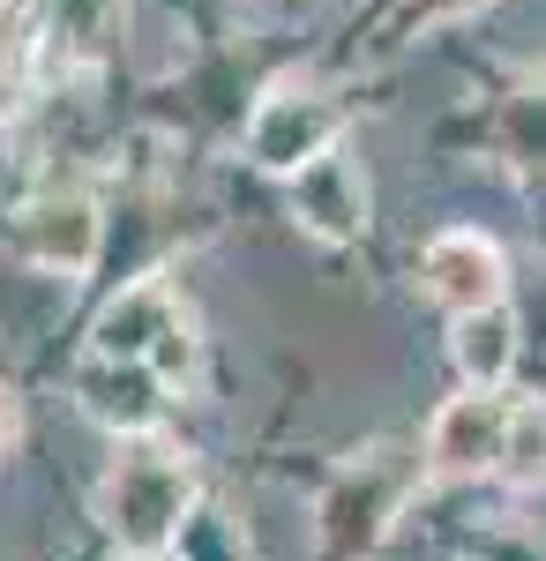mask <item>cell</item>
I'll use <instances>...</instances> for the list:
<instances>
[{
	"mask_svg": "<svg viewBox=\"0 0 546 561\" xmlns=\"http://www.w3.org/2000/svg\"><path fill=\"white\" fill-rule=\"evenodd\" d=\"M90 517L113 539V554L172 561L187 547L195 517H203L195 449L172 427L113 434V449H105V465H98V486H90Z\"/></svg>",
	"mask_w": 546,
	"mask_h": 561,
	"instance_id": "1",
	"label": "cell"
},
{
	"mask_svg": "<svg viewBox=\"0 0 546 561\" xmlns=\"http://www.w3.org/2000/svg\"><path fill=\"white\" fill-rule=\"evenodd\" d=\"M471 0H412V23H442V15H464Z\"/></svg>",
	"mask_w": 546,
	"mask_h": 561,
	"instance_id": "15",
	"label": "cell"
},
{
	"mask_svg": "<svg viewBox=\"0 0 546 561\" xmlns=\"http://www.w3.org/2000/svg\"><path fill=\"white\" fill-rule=\"evenodd\" d=\"M509 494H539L546 486V404L539 397H516V420H509V449L502 472H494Z\"/></svg>",
	"mask_w": 546,
	"mask_h": 561,
	"instance_id": "11",
	"label": "cell"
},
{
	"mask_svg": "<svg viewBox=\"0 0 546 561\" xmlns=\"http://www.w3.org/2000/svg\"><path fill=\"white\" fill-rule=\"evenodd\" d=\"M420 300L442 314H479V307L509 300V255L494 232L479 225H450L420 248Z\"/></svg>",
	"mask_w": 546,
	"mask_h": 561,
	"instance_id": "7",
	"label": "cell"
},
{
	"mask_svg": "<svg viewBox=\"0 0 546 561\" xmlns=\"http://www.w3.org/2000/svg\"><path fill=\"white\" fill-rule=\"evenodd\" d=\"M471 561H546V539L532 524H494L471 539Z\"/></svg>",
	"mask_w": 546,
	"mask_h": 561,
	"instance_id": "13",
	"label": "cell"
},
{
	"mask_svg": "<svg viewBox=\"0 0 546 561\" xmlns=\"http://www.w3.org/2000/svg\"><path fill=\"white\" fill-rule=\"evenodd\" d=\"M8 60H15V23L0 15V76H8Z\"/></svg>",
	"mask_w": 546,
	"mask_h": 561,
	"instance_id": "16",
	"label": "cell"
},
{
	"mask_svg": "<svg viewBox=\"0 0 546 561\" xmlns=\"http://www.w3.org/2000/svg\"><path fill=\"white\" fill-rule=\"evenodd\" d=\"M76 404H83V420H98L105 434H150V427H166L180 389H172L166 375H150L143 359L83 352V367H76Z\"/></svg>",
	"mask_w": 546,
	"mask_h": 561,
	"instance_id": "9",
	"label": "cell"
},
{
	"mask_svg": "<svg viewBox=\"0 0 546 561\" xmlns=\"http://www.w3.org/2000/svg\"><path fill=\"white\" fill-rule=\"evenodd\" d=\"M23 449V389L15 382H0V465Z\"/></svg>",
	"mask_w": 546,
	"mask_h": 561,
	"instance_id": "14",
	"label": "cell"
},
{
	"mask_svg": "<svg viewBox=\"0 0 546 561\" xmlns=\"http://www.w3.org/2000/svg\"><path fill=\"white\" fill-rule=\"evenodd\" d=\"M90 352H105V359H143V367L166 375L172 389H187V382H195V367H203L195 314H187V300L172 293L166 277H135V285H121L113 300L98 307V322H90Z\"/></svg>",
	"mask_w": 546,
	"mask_h": 561,
	"instance_id": "2",
	"label": "cell"
},
{
	"mask_svg": "<svg viewBox=\"0 0 546 561\" xmlns=\"http://www.w3.org/2000/svg\"><path fill=\"white\" fill-rule=\"evenodd\" d=\"M502 150L516 158V165H546V90L509 98V113H502Z\"/></svg>",
	"mask_w": 546,
	"mask_h": 561,
	"instance_id": "12",
	"label": "cell"
},
{
	"mask_svg": "<svg viewBox=\"0 0 546 561\" xmlns=\"http://www.w3.org/2000/svg\"><path fill=\"white\" fill-rule=\"evenodd\" d=\"M516 352H524V322H516L509 300L479 307V314H450V367H457V382L509 389Z\"/></svg>",
	"mask_w": 546,
	"mask_h": 561,
	"instance_id": "10",
	"label": "cell"
},
{
	"mask_svg": "<svg viewBox=\"0 0 546 561\" xmlns=\"http://www.w3.org/2000/svg\"><path fill=\"white\" fill-rule=\"evenodd\" d=\"M293 217L307 240H322V248H360L367 240V225H375V195H367V165H360V150H322L315 165H299L293 180Z\"/></svg>",
	"mask_w": 546,
	"mask_h": 561,
	"instance_id": "8",
	"label": "cell"
},
{
	"mask_svg": "<svg viewBox=\"0 0 546 561\" xmlns=\"http://www.w3.org/2000/svg\"><path fill=\"white\" fill-rule=\"evenodd\" d=\"M426 486L420 472V449L405 457V449H367V457H352L344 472L330 479V494H322V531H330L337 554H352V547H375L389 524L405 517V502Z\"/></svg>",
	"mask_w": 546,
	"mask_h": 561,
	"instance_id": "5",
	"label": "cell"
},
{
	"mask_svg": "<svg viewBox=\"0 0 546 561\" xmlns=\"http://www.w3.org/2000/svg\"><path fill=\"white\" fill-rule=\"evenodd\" d=\"M509 420H516V389L457 382V397H442L420 434L426 486H479V479H494L502 449H509Z\"/></svg>",
	"mask_w": 546,
	"mask_h": 561,
	"instance_id": "3",
	"label": "cell"
},
{
	"mask_svg": "<svg viewBox=\"0 0 546 561\" xmlns=\"http://www.w3.org/2000/svg\"><path fill=\"white\" fill-rule=\"evenodd\" d=\"M337 142H344V105H337L322 83L285 76V83H270L262 98H254V113H248V158L262 165V173L293 180L299 165H315V158L337 150Z\"/></svg>",
	"mask_w": 546,
	"mask_h": 561,
	"instance_id": "6",
	"label": "cell"
},
{
	"mask_svg": "<svg viewBox=\"0 0 546 561\" xmlns=\"http://www.w3.org/2000/svg\"><path fill=\"white\" fill-rule=\"evenodd\" d=\"M121 561H135V554H121Z\"/></svg>",
	"mask_w": 546,
	"mask_h": 561,
	"instance_id": "17",
	"label": "cell"
},
{
	"mask_svg": "<svg viewBox=\"0 0 546 561\" xmlns=\"http://www.w3.org/2000/svg\"><path fill=\"white\" fill-rule=\"evenodd\" d=\"M8 255L45 277H90L105 255V210L83 187H38L8 217Z\"/></svg>",
	"mask_w": 546,
	"mask_h": 561,
	"instance_id": "4",
	"label": "cell"
}]
</instances>
